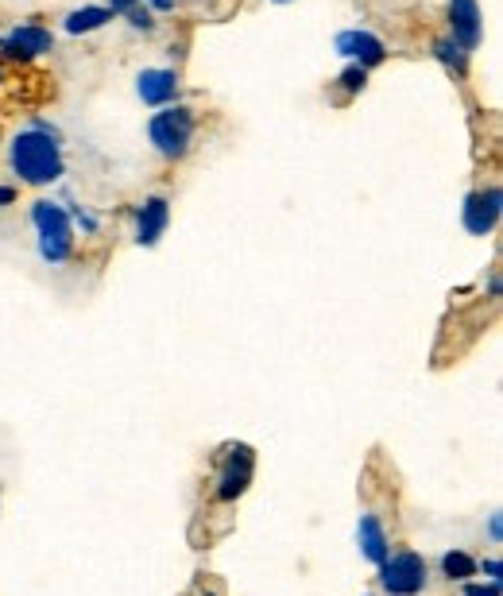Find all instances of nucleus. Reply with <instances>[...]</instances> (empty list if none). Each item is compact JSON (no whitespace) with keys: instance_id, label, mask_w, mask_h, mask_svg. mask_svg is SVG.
<instances>
[{"instance_id":"nucleus-20","label":"nucleus","mask_w":503,"mask_h":596,"mask_svg":"<svg viewBox=\"0 0 503 596\" xmlns=\"http://www.w3.org/2000/svg\"><path fill=\"white\" fill-rule=\"evenodd\" d=\"M16 202V186H0V209H8Z\"/></svg>"},{"instance_id":"nucleus-4","label":"nucleus","mask_w":503,"mask_h":596,"mask_svg":"<svg viewBox=\"0 0 503 596\" xmlns=\"http://www.w3.org/2000/svg\"><path fill=\"white\" fill-rule=\"evenodd\" d=\"M380 585L391 596H418L426 589V562L418 558L415 550L387 554L380 562Z\"/></svg>"},{"instance_id":"nucleus-2","label":"nucleus","mask_w":503,"mask_h":596,"mask_svg":"<svg viewBox=\"0 0 503 596\" xmlns=\"http://www.w3.org/2000/svg\"><path fill=\"white\" fill-rule=\"evenodd\" d=\"M31 225H35V233H39V256H43V264H66L70 260V252H74V221H70V213L59 206V202H35L31 206Z\"/></svg>"},{"instance_id":"nucleus-21","label":"nucleus","mask_w":503,"mask_h":596,"mask_svg":"<svg viewBox=\"0 0 503 596\" xmlns=\"http://www.w3.org/2000/svg\"><path fill=\"white\" fill-rule=\"evenodd\" d=\"M484 573H488V577H492V581H500V562H484Z\"/></svg>"},{"instance_id":"nucleus-13","label":"nucleus","mask_w":503,"mask_h":596,"mask_svg":"<svg viewBox=\"0 0 503 596\" xmlns=\"http://www.w3.org/2000/svg\"><path fill=\"white\" fill-rule=\"evenodd\" d=\"M117 12L109 4H86V8H74L62 16V31L66 35H89V31H101Z\"/></svg>"},{"instance_id":"nucleus-22","label":"nucleus","mask_w":503,"mask_h":596,"mask_svg":"<svg viewBox=\"0 0 503 596\" xmlns=\"http://www.w3.org/2000/svg\"><path fill=\"white\" fill-rule=\"evenodd\" d=\"M488 535L500 542V515H492V523H488Z\"/></svg>"},{"instance_id":"nucleus-3","label":"nucleus","mask_w":503,"mask_h":596,"mask_svg":"<svg viewBox=\"0 0 503 596\" xmlns=\"http://www.w3.org/2000/svg\"><path fill=\"white\" fill-rule=\"evenodd\" d=\"M148 140L163 159H186V151L194 144V109H186V105H163L148 120Z\"/></svg>"},{"instance_id":"nucleus-10","label":"nucleus","mask_w":503,"mask_h":596,"mask_svg":"<svg viewBox=\"0 0 503 596\" xmlns=\"http://www.w3.org/2000/svg\"><path fill=\"white\" fill-rule=\"evenodd\" d=\"M248 480H252V449L248 446L229 449L221 480H217V496H221V500H237L240 492L248 488Z\"/></svg>"},{"instance_id":"nucleus-23","label":"nucleus","mask_w":503,"mask_h":596,"mask_svg":"<svg viewBox=\"0 0 503 596\" xmlns=\"http://www.w3.org/2000/svg\"><path fill=\"white\" fill-rule=\"evenodd\" d=\"M275 4H287V0H275Z\"/></svg>"},{"instance_id":"nucleus-12","label":"nucleus","mask_w":503,"mask_h":596,"mask_svg":"<svg viewBox=\"0 0 503 596\" xmlns=\"http://www.w3.org/2000/svg\"><path fill=\"white\" fill-rule=\"evenodd\" d=\"M356 542H360V554H364L372 566H380L387 554H391L384 527H380L376 515H360V523H356Z\"/></svg>"},{"instance_id":"nucleus-1","label":"nucleus","mask_w":503,"mask_h":596,"mask_svg":"<svg viewBox=\"0 0 503 596\" xmlns=\"http://www.w3.org/2000/svg\"><path fill=\"white\" fill-rule=\"evenodd\" d=\"M8 167L28 186H51V182H59L66 175L59 132L51 124H31L24 132H16L12 144H8Z\"/></svg>"},{"instance_id":"nucleus-17","label":"nucleus","mask_w":503,"mask_h":596,"mask_svg":"<svg viewBox=\"0 0 503 596\" xmlns=\"http://www.w3.org/2000/svg\"><path fill=\"white\" fill-rule=\"evenodd\" d=\"M136 4H148L151 12H171V8H175V0H109L113 12H128V8H136Z\"/></svg>"},{"instance_id":"nucleus-19","label":"nucleus","mask_w":503,"mask_h":596,"mask_svg":"<svg viewBox=\"0 0 503 596\" xmlns=\"http://www.w3.org/2000/svg\"><path fill=\"white\" fill-rule=\"evenodd\" d=\"M465 596H500V581H488V585H465Z\"/></svg>"},{"instance_id":"nucleus-9","label":"nucleus","mask_w":503,"mask_h":596,"mask_svg":"<svg viewBox=\"0 0 503 596\" xmlns=\"http://www.w3.org/2000/svg\"><path fill=\"white\" fill-rule=\"evenodd\" d=\"M51 47H55V35L39 24H20L0 39V51L8 59H35V55H47Z\"/></svg>"},{"instance_id":"nucleus-8","label":"nucleus","mask_w":503,"mask_h":596,"mask_svg":"<svg viewBox=\"0 0 503 596\" xmlns=\"http://www.w3.org/2000/svg\"><path fill=\"white\" fill-rule=\"evenodd\" d=\"M136 97L151 105V109H163L178 97V70L171 66H148L136 74Z\"/></svg>"},{"instance_id":"nucleus-11","label":"nucleus","mask_w":503,"mask_h":596,"mask_svg":"<svg viewBox=\"0 0 503 596\" xmlns=\"http://www.w3.org/2000/svg\"><path fill=\"white\" fill-rule=\"evenodd\" d=\"M167 225H171V206H167V198H144V206L136 209V244H159V237L167 233Z\"/></svg>"},{"instance_id":"nucleus-7","label":"nucleus","mask_w":503,"mask_h":596,"mask_svg":"<svg viewBox=\"0 0 503 596\" xmlns=\"http://www.w3.org/2000/svg\"><path fill=\"white\" fill-rule=\"evenodd\" d=\"M500 186H488V190H476L465 198V209H461V217H465V229L473 233V237H488L492 229H496V221H500Z\"/></svg>"},{"instance_id":"nucleus-14","label":"nucleus","mask_w":503,"mask_h":596,"mask_svg":"<svg viewBox=\"0 0 503 596\" xmlns=\"http://www.w3.org/2000/svg\"><path fill=\"white\" fill-rule=\"evenodd\" d=\"M442 573L449 581H469L476 573V558L473 554H465V550H449L442 558Z\"/></svg>"},{"instance_id":"nucleus-18","label":"nucleus","mask_w":503,"mask_h":596,"mask_svg":"<svg viewBox=\"0 0 503 596\" xmlns=\"http://www.w3.org/2000/svg\"><path fill=\"white\" fill-rule=\"evenodd\" d=\"M124 16H128V24H132L136 31H151V28H155V12H151L148 4H136V8H128Z\"/></svg>"},{"instance_id":"nucleus-6","label":"nucleus","mask_w":503,"mask_h":596,"mask_svg":"<svg viewBox=\"0 0 503 596\" xmlns=\"http://www.w3.org/2000/svg\"><path fill=\"white\" fill-rule=\"evenodd\" d=\"M333 47H337V55L341 59L356 62V66H364V70H372V66H380L387 59V47L380 35H372V31H341L337 39H333Z\"/></svg>"},{"instance_id":"nucleus-16","label":"nucleus","mask_w":503,"mask_h":596,"mask_svg":"<svg viewBox=\"0 0 503 596\" xmlns=\"http://www.w3.org/2000/svg\"><path fill=\"white\" fill-rule=\"evenodd\" d=\"M337 82H341V90L345 93H360L364 86H368V70H364V66H356V62H349V66L341 70V78H337Z\"/></svg>"},{"instance_id":"nucleus-15","label":"nucleus","mask_w":503,"mask_h":596,"mask_svg":"<svg viewBox=\"0 0 503 596\" xmlns=\"http://www.w3.org/2000/svg\"><path fill=\"white\" fill-rule=\"evenodd\" d=\"M434 55H438L449 70H457V74H465V66H469V55H465L453 39H438V43H434Z\"/></svg>"},{"instance_id":"nucleus-5","label":"nucleus","mask_w":503,"mask_h":596,"mask_svg":"<svg viewBox=\"0 0 503 596\" xmlns=\"http://www.w3.org/2000/svg\"><path fill=\"white\" fill-rule=\"evenodd\" d=\"M449 39L465 51V55H473L476 47H480V39H484V20H480V4L476 0H449Z\"/></svg>"}]
</instances>
